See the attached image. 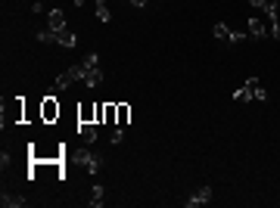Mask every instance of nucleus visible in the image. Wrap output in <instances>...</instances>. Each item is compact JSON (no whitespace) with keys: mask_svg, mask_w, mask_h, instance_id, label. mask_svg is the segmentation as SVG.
<instances>
[{"mask_svg":"<svg viewBox=\"0 0 280 208\" xmlns=\"http://www.w3.org/2000/svg\"><path fill=\"white\" fill-rule=\"evenodd\" d=\"M75 81H84V62H78V65H69L60 78H56L53 84H50V93H63V90H69Z\"/></svg>","mask_w":280,"mask_h":208,"instance_id":"f257e3e1","label":"nucleus"},{"mask_svg":"<svg viewBox=\"0 0 280 208\" xmlns=\"http://www.w3.org/2000/svg\"><path fill=\"white\" fill-rule=\"evenodd\" d=\"M87 87H100L103 84V68H100V53H87L84 59V81Z\"/></svg>","mask_w":280,"mask_h":208,"instance_id":"f03ea898","label":"nucleus"},{"mask_svg":"<svg viewBox=\"0 0 280 208\" xmlns=\"http://www.w3.org/2000/svg\"><path fill=\"white\" fill-rule=\"evenodd\" d=\"M212 34L218 37L221 44H243V41H246V37H249V34H243V31H231V28L224 25V22H215Z\"/></svg>","mask_w":280,"mask_h":208,"instance_id":"7ed1b4c3","label":"nucleus"},{"mask_svg":"<svg viewBox=\"0 0 280 208\" xmlns=\"http://www.w3.org/2000/svg\"><path fill=\"white\" fill-rule=\"evenodd\" d=\"M41 118L44 121H56V118H60V103H56V93H50V90H47V97L41 103Z\"/></svg>","mask_w":280,"mask_h":208,"instance_id":"20e7f679","label":"nucleus"},{"mask_svg":"<svg viewBox=\"0 0 280 208\" xmlns=\"http://www.w3.org/2000/svg\"><path fill=\"white\" fill-rule=\"evenodd\" d=\"M209 202H212V186H199V190H193L184 199L187 208H199V205H209Z\"/></svg>","mask_w":280,"mask_h":208,"instance_id":"39448f33","label":"nucleus"},{"mask_svg":"<svg viewBox=\"0 0 280 208\" xmlns=\"http://www.w3.org/2000/svg\"><path fill=\"white\" fill-rule=\"evenodd\" d=\"M246 34L255 37V41H261V37H268L271 31H268V22H261L258 16H249V19H246Z\"/></svg>","mask_w":280,"mask_h":208,"instance_id":"423d86ee","label":"nucleus"},{"mask_svg":"<svg viewBox=\"0 0 280 208\" xmlns=\"http://www.w3.org/2000/svg\"><path fill=\"white\" fill-rule=\"evenodd\" d=\"M81 165L87 168V174H97L100 168H103V156H97V153H90V149H81Z\"/></svg>","mask_w":280,"mask_h":208,"instance_id":"0eeeda50","label":"nucleus"},{"mask_svg":"<svg viewBox=\"0 0 280 208\" xmlns=\"http://www.w3.org/2000/svg\"><path fill=\"white\" fill-rule=\"evenodd\" d=\"M255 81H258L255 75H249V78H246V84L234 90V100H237V103H252V100H255V97H252V84H255Z\"/></svg>","mask_w":280,"mask_h":208,"instance_id":"6e6552de","label":"nucleus"},{"mask_svg":"<svg viewBox=\"0 0 280 208\" xmlns=\"http://www.w3.org/2000/svg\"><path fill=\"white\" fill-rule=\"evenodd\" d=\"M75 130H78V137L84 143H97V124H93V121H78Z\"/></svg>","mask_w":280,"mask_h":208,"instance_id":"1a4fd4ad","label":"nucleus"},{"mask_svg":"<svg viewBox=\"0 0 280 208\" xmlns=\"http://www.w3.org/2000/svg\"><path fill=\"white\" fill-rule=\"evenodd\" d=\"M47 25H50L53 31H60V28H66V13H63L60 7H53V10L47 13Z\"/></svg>","mask_w":280,"mask_h":208,"instance_id":"9d476101","label":"nucleus"},{"mask_svg":"<svg viewBox=\"0 0 280 208\" xmlns=\"http://www.w3.org/2000/svg\"><path fill=\"white\" fill-rule=\"evenodd\" d=\"M0 205H4V208H25L28 199L25 196H16V193H4V196H0Z\"/></svg>","mask_w":280,"mask_h":208,"instance_id":"9b49d317","label":"nucleus"},{"mask_svg":"<svg viewBox=\"0 0 280 208\" xmlns=\"http://www.w3.org/2000/svg\"><path fill=\"white\" fill-rule=\"evenodd\" d=\"M75 41H78V37H75V31L69 25L56 31V44H60V47H75Z\"/></svg>","mask_w":280,"mask_h":208,"instance_id":"f8f14e48","label":"nucleus"},{"mask_svg":"<svg viewBox=\"0 0 280 208\" xmlns=\"http://www.w3.org/2000/svg\"><path fill=\"white\" fill-rule=\"evenodd\" d=\"M103 196H106V186H103V183H93V190H90V199H87V202H90V208H100V205L106 202Z\"/></svg>","mask_w":280,"mask_h":208,"instance_id":"ddd939ff","label":"nucleus"},{"mask_svg":"<svg viewBox=\"0 0 280 208\" xmlns=\"http://www.w3.org/2000/svg\"><path fill=\"white\" fill-rule=\"evenodd\" d=\"M128 121H131V106L128 103H116V124L125 127Z\"/></svg>","mask_w":280,"mask_h":208,"instance_id":"4468645a","label":"nucleus"},{"mask_svg":"<svg viewBox=\"0 0 280 208\" xmlns=\"http://www.w3.org/2000/svg\"><path fill=\"white\" fill-rule=\"evenodd\" d=\"M252 97H255L258 103H268V100H271V93H268V87L261 84V81H255V84H252Z\"/></svg>","mask_w":280,"mask_h":208,"instance_id":"2eb2a0df","label":"nucleus"},{"mask_svg":"<svg viewBox=\"0 0 280 208\" xmlns=\"http://www.w3.org/2000/svg\"><path fill=\"white\" fill-rule=\"evenodd\" d=\"M78 121H93L97 124V106H81L78 109Z\"/></svg>","mask_w":280,"mask_h":208,"instance_id":"dca6fc26","label":"nucleus"},{"mask_svg":"<svg viewBox=\"0 0 280 208\" xmlns=\"http://www.w3.org/2000/svg\"><path fill=\"white\" fill-rule=\"evenodd\" d=\"M34 37H37L41 44H56V31H53L50 25H47V28H37V34H34Z\"/></svg>","mask_w":280,"mask_h":208,"instance_id":"f3484780","label":"nucleus"},{"mask_svg":"<svg viewBox=\"0 0 280 208\" xmlns=\"http://www.w3.org/2000/svg\"><path fill=\"white\" fill-rule=\"evenodd\" d=\"M97 19H100V22H112V13H109V7H106V0H97Z\"/></svg>","mask_w":280,"mask_h":208,"instance_id":"a211bd4d","label":"nucleus"},{"mask_svg":"<svg viewBox=\"0 0 280 208\" xmlns=\"http://www.w3.org/2000/svg\"><path fill=\"white\" fill-rule=\"evenodd\" d=\"M106 124H116V103H106Z\"/></svg>","mask_w":280,"mask_h":208,"instance_id":"6ab92c4d","label":"nucleus"},{"mask_svg":"<svg viewBox=\"0 0 280 208\" xmlns=\"http://www.w3.org/2000/svg\"><path fill=\"white\" fill-rule=\"evenodd\" d=\"M125 143V127H116V134H112V146Z\"/></svg>","mask_w":280,"mask_h":208,"instance_id":"aec40b11","label":"nucleus"},{"mask_svg":"<svg viewBox=\"0 0 280 208\" xmlns=\"http://www.w3.org/2000/svg\"><path fill=\"white\" fill-rule=\"evenodd\" d=\"M106 121V103H97V124Z\"/></svg>","mask_w":280,"mask_h":208,"instance_id":"412c9836","label":"nucleus"},{"mask_svg":"<svg viewBox=\"0 0 280 208\" xmlns=\"http://www.w3.org/2000/svg\"><path fill=\"white\" fill-rule=\"evenodd\" d=\"M31 13H44V0H34V4H31Z\"/></svg>","mask_w":280,"mask_h":208,"instance_id":"4be33fe9","label":"nucleus"},{"mask_svg":"<svg viewBox=\"0 0 280 208\" xmlns=\"http://www.w3.org/2000/svg\"><path fill=\"white\" fill-rule=\"evenodd\" d=\"M249 4H252L255 10H265V4H268V0H249Z\"/></svg>","mask_w":280,"mask_h":208,"instance_id":"5701e85b","label":"nucleus"},{"mask_svg":"<svg viewBox=\"0 0 280 208\" xmlns=\"http://www.w3.org/2000/svg\"><path fill=\"white\" fill-rule=\"evenodd\" d=\"M146 4H149V0H131V7H137V10H143Z\"/></svg>","mask_w":280,"mask_h":208,"instance_id":"b1692460","label":"nucleus"}]
</instances>
